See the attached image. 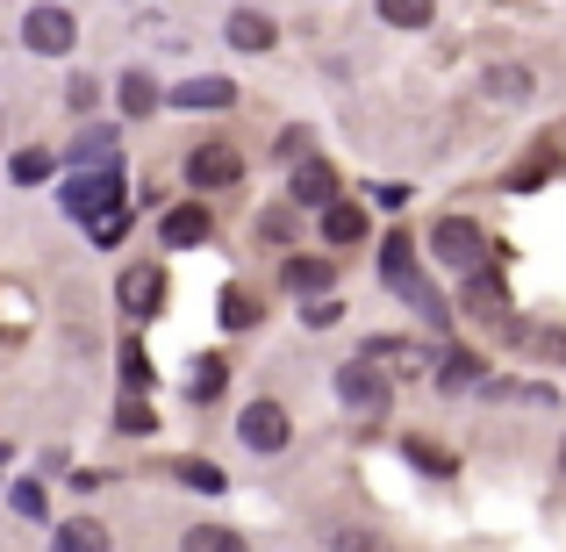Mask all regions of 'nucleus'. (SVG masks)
<instances>
[{
    "mask_svg": "<svg viewBox=\"0 0 566 552\" xmlns=\"http://www.w3.org/2000/svg\"><path fill=\"white\" fill-rule=\"evenodd\" d=\"M57 201H65L80 222L101 216V208H115V201H123V166H72L65 187H57Z\"/></svg>",
    "mask_w": 566,
    "mask_h": 552,
    "instance_id": "3",
    "label": "nucleus"
},
{
    "mask_svg": "<svg viewBox=\"0 0 566 552\" xmlns=\"http://www.w3.org/2000/svg\"><path fill=\"white\" fill-rule=\"evenodd\" d=\"M545 173H553V158H545V152H538V158H524V166H516V173H510V187H538V180H545Z\"/></svg>",
    "mask_w": 566,
    "mask_h": 552,
    "instance_id": "31",
    "label": "nucleus"
},
{
    "mask_svg": "<svg viewBox=\"0 0 566 552\" xmlns=\"http://www.w3.org/2000/svg\"><path fill=\"white\" fill-rule=\"evenodd\" d=\"M323 237H331V244H359L366 237V208L359 201H331L323 208Z\"/></svg>",
    "mask_w": 566,
    "mask_h": 552,
    "instance_id": "16",
    "label": "nucleus"
},
{
    "mask_svg": "<svg viewBox=\"0 0 566 552\" xmlns=\"http://www.w3.org/2000/svg\"><path fill=\"white\" fill-rule=\"evenodd\" d=\"M14 180H22V187H36V180H51V173H57V158L51 152H14Z\"/></svg>",
    "mask_w": 566,
    "mask_h": 552,
    "instance_id": "26",
    "label": "nucleus"
},
{
    "mask_svg": "<svg viewBox=\"0 0 566 552\" xmlns=\"http://www.w3.org/2000/svg\"><path fill=\"white\" fill-rule=\"evenodd\" d=\"M401 452H409L423 473H459V459H452V452H438L430 438H401Z\"/></svg>",
    "mask_w": 566,
    "mask_h": 552,
    "instance_id": "24",
    "label": "nucleus"
},
{
    "mask_svg": "<svg viewBox=\"0 0 566 552\" xmlns=\"http://www.w3.org/2000/svg\"><path fill=\"white\" fill-rule=\"evenodd\" d=\"M86 237H94V244H123V237H129V208L123 201H115V208H101V216H86Z\"/></svg>",
    "mask_w": 566,
    "mask_h": 552,
    "instance_id": "19",
    "label": "nucleus"
},
{
    "mask_svg": "<svg viewBox=\"0 0 566 552\" xmlns=\"http://www.w3.org/2000/svg\"><path fill=\"white\" fill-rule=\"evenodd\" d=\"M259 237H265V244H294V216H287V208H265V216H259Z\"/></svg>",
    "mask_w": 566,
    "mask_h": 552,
    "instance_id": "28",
    "label": "nucleus"
},
{
    "mask_svg": "<svg viewBox=\"0 0 566 552\" xmlns=\"http://www.w3.org/2000/svg\"><path fill=\"white\" fill-rule=\"evenodd\" d=\"M123 373H129V387H144V381H151V366H144V352H137V345L123 352Z\"/></svg>",
    "mask_w": 566,
    "mask_h": 552,
    "instance_id": "35",
    "label": "nucleus"
},
{
    "mask_svg": "<svg viewBox=\"0 0 566 552\" xmlns=\"http://www.w3.org/2000/svg\"><path fill=\"white\" fill-rule=\"evenodd\" d=\"M337 395H345V409H359V416H387L395 387L380 381V366H374V360H352L345 373H337Z\"/></svg>",
    "mask_w": 566,
    "mask_h": 552,
    "instance_id": "5",
    "label": "nucleus"
},
{
    "mask_svg": "<svg viewBox=\"0 0 566 552\" xmlns=\"http://www.w3.org/2000/svg\"><path fill=\"white\" fill-rule=\"evenodd\" d=\"M430 251H438V265H452L459 280H467V273H488V237H481V222H467V216H438Z\"/></svg>",
    "mask_w": 566,
    "mask_h": 552,
    "instance_id": "2",
    "label": "nucleus"
},
{
    "mask_svg": "<svg viewBox=\"0 0 566 552\" xmlns=\"http://www.w3.org/2000/svg\"><path fill=\"white\" fill-rule=\"evenodd\" d=\"M115 302H123L129 316H158V302H166V273H158V265H129L123 288H115Z\"/></svg>",
    "mask_w": 566,
    "mask_h": 552,
    "instance_id": "9",
    "label": "nucleus"
},
{
    "mask_svg": "<svg viewBox=\"0 0 566 552\" xmlns=\"http://www.w3.org/2000/svg\"><path fill=\"white\" fill-rule=\"evenodd\" d=\"M65 166H123V158H115V129H80Z\"/></svg>",
    "mask_w": 566,
    "mask_h": 552,
    "instance_id": "14",
    "label": "nucleus"
},
{
    "mask_svg": "<svg viewBox=\"0 0 566 552\" xmlns=\"http://www.w3.org/2000/svg\"><path fill=\"white\" fill-rule=\"evenodd\" d=\"M380 280H387V288H395V294H401V302H409L423 323H444V302H438V288H430V280L416 273V244H409L401 230L380 244Z\"/></svg>",
    "mask_w": 566,
    "mask_h": 552,
    "instance_id": "1",
    "label": "nucleus"
},
{
    "mask_svg": "<svg viewBox=\"0 0 566 552\" xmlns=\"http://www.w3.org/2000/svg\"><path fill=\"white\" fill-rule=\"evenodd\" d=\"M216 387H222V366H216V360L193 366V395H216Z\"/></svg>",
    "mask_w": 566,
    "mask_h": 552,
    "instance_id": "34",
    "label": "nucleus"
},
{
    "mask_svg": "<svg viewBox=\"0 0 566 552\" xmlns=\"http://www.w3.org/2000/svg\"><path fill=\"white\" fill-rule=\"evenodd\" d=\"M14 510H22V517H43V488L36 481H14Z\"/></svg>",
    "mask_w": 566,
    "mask_h": 552,
    "instance_id": "32",
    "label": "nucleus"
},
{
    "mask_svg": "<svg viewBox=\"0 0 566 552\" xmlns=\"http://www.w3.org/2000/svg\"><path fill=\"white\" fill-rule=\"evenodd\" d=\"M280 158H308V129H287V137H280Z\"/></svg>",
    "mask_w": 566,
    "mask_h": 552,
    "instance_id": "36",
    "label": "nucleus"
},
{
    "mask_svg": "<svg viewBox=\"0 0 566 552\" xmlns=\"http://www.w3.org/2000/svg\"><path fill=\"white\" fill-rule=\"evenodd\" d=\"M237 430H244V445L251 452H280V445H287V409H280V402H251L244 416H237Z\"/></svg>",
    "mask_w": 566,
    "mask_h": 552,
    "instance_id": "7",
    "label": "nucleus"
},
{
    "mask_svg": "<svg viewBox=\"0 0 566 552\" xmlns=\"http://www.w3.org/2000/svg\"><path fill=\"white\" fill-rule=\"evenodd\" d=\"M115 424H123V430H129V438H144V430H151V424H158V416H151V409H144V402H123V409H115Z\"/></svg>",
    "mask_w": 566,
    "mask_h": 552,
    "instance_id": "30",
    "label": "nucleus"
},
{
    "mask_svg": "<svg viewBox=\"0 0 566 552\" xmlns=\"http://www.w3.org/2000/svg\"><path fill=\"white\" fill-rule=\"evenodd\" d=\"M473 381H481V360H473V352H452V366H438L444 395H459V387H473Z\"/></svg>",
    "mask_w": 566,
    "mask_h": 552,
    "instance_id": "25",
    "label": "nucleus"
},
{
    "mask_svg": "<svg viewBox=\"0 0 566 552\" xmlns=\"http://www.w3.org/2000/svg\"><path fill=\"white\" fill-rule=\"evenodd\" d=\"M287 187H294V201H302V208H331L337 201V173L323 166V158H302Z\"/></svg>",
    "mask_w": 566,
    "mask_h": 552,
    "instance_id": "11",
    "label": "nucleus"
},
{
    "mask_svg": "<svg viewBox=\"0 0 566 552\" xmlns=\"http://www.w3.org/2000/svg\"><path fill=\"white\" fill-rule=\"evenodd\" d=\"M331 552H380V539H366V531H337Z\"/></svg>",
    "mask_w": 566,
    "mask_h": 552,
    "instance_id": "33",
    "label": "nucleus"
},
{
    "mask_svg": "<svg viewBox=\"0 0 566 552\" xmlns=\"http://www.w3.org/2000/svg\"><path fill=\"white\" fill-rule=\"evenodd\" d=\"M172 473H180L187 488H201V496H222V473L208 467V459H180V467H172Z\"/></svg>",
    "mask_w": 566,
    "mask_h": 552,
    "instance_id": "27",
    "label": "nucleus"
},
{
    "mask_svg": "<svg viewBox=\"0 0 566 552\" xmlns=\"http://www.w3.org/2000/svg\"><path fill=\"white\" fill-rule=\"evenodd\" d=\"M280 280H287L294 294H331L337 265H331V259H287V265H280Z\"/></svg>",
    "mask_w": 566,
    "mask_h": 552,
    "instance_id": "13",
    "label": "nucleus"
},
{
    "mask_svg": "<svg viewBox=\"0 0 566 552\" xmlns=\"http://www.w3.org/2000/svg\"><path fill=\"white\" fill-rule=\"evenodd\" d=\"M559 473H566V445H559Z\"/></svg>",
    "mask_w": 566,
    "mask_h": 552,
    "instance_id": "38",
    "label": "nucleus"
},
{
    "mask_svg": "<svg viewBox=\"0 0 566 552\" xmlns=\"http://www.w3.org/2000/svg\"><path fill=\"white\" fill-rule=\"evenodd\" d=\"M222 37H230V51H273V43H280V29H273V14L237 8L230 22H222Z\"/></svg>",
    "mask_w": 566,
    "mask_h": 552,
    "instance_id": "10",
    "label": "nucleus"
},
{
    "mask_svg": "<svg viewBox=\"0 0 566 552\" xmlns=\"http://www.w3.org/2000/svg\"><path fill=\"white\" fill-rule=\"evenodd\" d=\"M308 323H316V331H323V323H337V302H331V294H316V302H308Z\"/></svg>",
    "mask_w": 566,
    "mask_h": 552,
    "instance_id": "37",
    "label": "nucleus"
},
{
    "mask_svg": "<svg viewBox=\"0 0 566 552\" xmlns=\"http://www.w3.org/2000/svg\"><path fill=\"white\" fill-rule=\"evenodd\" d=\"M259 323V302L244 288H222V331H251Z\"/></svg>",
    "mask_w": 566,
    "mask_h": 552,
    "instance_id": "22",
    "label": "nucleus"
},
{
    "mask_svg": "<svg viewBox=\"0 0 566 552\" xmlns=\"http://www.w3.org/2000/svg\"><path fill=\"white\" fill-rule=\"evenodd\" d=\"M467 309L481 323H502V280L495 273H467Z\"/></svg>",
    "mask_w": 566,
    "mask_h": 552,
    "instance_id": "17",
    "label": "nucleus"
},
{
    "mask_svg": "<svg viewBox=\"0 0 566 552\" xmlns=\"http://www.w3.org/2000/svg\"><path fill=\"white\" fill-rule=\"evenodd\" d=\"M430 14H438V0H380V22L395 29H430Z\"/></svg>",
    "mask_w": 566,
    "mask_h": 552,
    "instance_id": "20",
    "label": "nucleus"
},
{
    "mask_svg": "<svg viewBox=\"0 0 566 552\" xmlns=\"http://www.w3.org/2000/svg\"><path fill=\"white\" fill-rule=\"evenodd\" d=\"M187 552H244V539H237V531H222V524H193L187 531Z\"/></svg>",
    "mask_w": 566,
    "mask_h": 552,
    "instance_id": "23",
    "label": "nucleus"
},
{
    "mask_svg": "<svg viewBox=\"0 0 566 552\" xmlns=\"http://www.w3.org/2000/svg\"><path fill=\"white\" fill-rule=\"evenodd\" d=\"M22 43H29L36 58H65L72 43H80V22H72L57 0H43V8H29V14H22Z\"/></svg>",
    "mask_w": 566,
    "mask_h": 552,
    "instance_id": "4",
    "label": "nucleus"
},
{
    "mask_svg": "<svg viewBox=\"0 0 566 552\" xmlns=\"http://www.w3.org/2000/svg\"><path fill=\"white\" fill-rule=\"evenodd\" d=\"M0 467H8V452H0Z\"/></svg>",
    "mask_w": 566,
    "mask_h": 552,
    "instance_id": "39",
    "label": "nucleus"
},
{
    "mask_svg": "<svg viewBox=\"0 0 566 552\" xmlns=\"http://www.w3.org/2000/svg\"><path fill=\"white\" fill-rule=\"evenodd\" d=\"M158 237H166L172 251H193V244H208V237H216V222H208V208H201V201H180V208H166Z\"/></svg>",
    "mask_w": 566,
    "mask_h": 552,
    "instance_id": "8",
    "label": "nucleus"
},
{
    "mask_svg": "<svg viewBox=\"0 0 566 552\" xmlns=\"http://www.w3.org/2000/svg\"><path fill=\"white\" fill-rule=\"evenodd\" d=\"M237 180H244V158H237L230 144H201V152L187 158V187H201V194L237 187Z\"/></svg>",
    "mask_w": 566,
    "mask_h": 552,
    "instance_id": "6",
    "label": "nucleus"
},
{
    "mask_svg": "<svg viewBox=\"0 0 566 552\" xmlns=\"http://www.w3.org/2000/svg\"><path fill=\"white\" fill-rule=\"evenodd\" d=\"M516 345L545 352V360H566V331H516Z\"/></svg>",
    "mask_w": 566,
    "mask_h": 552,
    "instance_id": "29",
    "label": "nucleus"
},
{
    "mask_svg": "<svg viewBox=\"0 0 566 552\" xmlns=\"http://www.w3.org/2000/svg\"><path fill=\"white\" fill-rule=\"evenodd\" d=\"M237 86L230 80H180L172 86V108H230Z\"/></svg>",
    "mask_w": 566,
    "mask_h": 552,
    "instance_id": "12",
    "label": "nucleus"
},
{
    "mask_svg": "<svg viewBox=\"0 0 566 552\" xmlns=\"http://www.w3.org/2000/svg\"><path fill=\"white\" fill-rule=\"evenodd\" d=\"M158 108V86H151V72H123V115L137 123V115H151Z\"/></svg>",
    "mask_w": 566,
    "mask_h": 552,
    "instance_id": "18",
    "label": "nucleus"
},
{
    "mask_svg": "<svg viewBox=\"0 0 566 552\" xmlns=\"http://www.w3.org/2000/svg\"><path fill=\"white\" fill-rule=\"evenodd\" d=\"M524 94H531L524 65H495V72H488V101H524Z\"/></svg>",
    "mask_w": 566,
    "mask_h": 552,
    "instance_id": "21",
    "label": "nucleus"
},
{
    "mask_svg": "<svg viewBox=\"0 0 566 552\" xmlns=\"http://www.w3.org/2000/svg\"><path fill=\"white\" fill-rule=\"evenodd\" d=\"M51 552H108V531H101L94 517H72V524L51 531Z\"/></svg>",
    "mask_w": 566,
    "mask_h": 552,
    "instance_id": "15",
    "label": "nucleus"
}]
</instances>
